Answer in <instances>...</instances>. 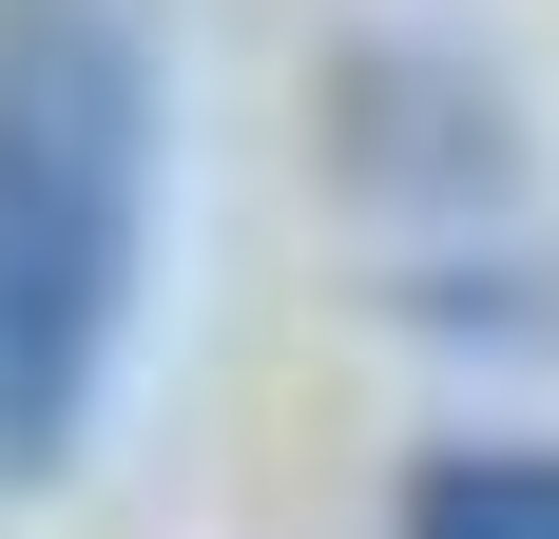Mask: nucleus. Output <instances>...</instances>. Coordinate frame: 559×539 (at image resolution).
Masks as SVG:
<instances>
[{"label":"nucleus","instance_id":"nucleus-1","mask_svg":"<svg viewBox=\"0 0 559 539\" xmlns=\"http://www.w3.org/2000/svg\"><path fill=\"white\" fill-rule=\"evenodd\" d=\"M174 251V20L0 0V501L97 463Z\"/></svg>","mask_w":559,"mask_h":539},{"label":"nucleus","instance_id":"nucleus-2","mask_svg":"<svg viewBox=\"0 0 559 539\" xmlns=\"http://www.w3.org/2000/svg\"><path fill=\"white\" fill-rule=\"evenodd\" d=\"M347 193L386 231V309L425 327H559V231H540V155H521V97L463 39H347L329 77Z\"/></svg>","mask_w":559,"mask_h":539},{"label":"nucleus","instance_id":"nucleus-3","mask_svg":"<svg viewBox=\"0 0 559 539\" xmlns=\"http://www.w3.org/2000/svg\"><path fill=\"white\" fill-rule=\"evenodd\" d=\"M386 539H559V443H425Z\"/></svg>","mask_w":559,"mask_h":539}]
</instances>
